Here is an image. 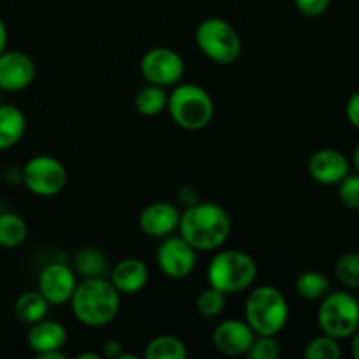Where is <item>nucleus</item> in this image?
<instances>
[{
	"label": "nucleus",
	"mask_w": 359,
	"mask_h": 359,
	"mask_svg": "<svg viewBox=\"0 0 359 359\" xmlns=\"http://www.w3.org/2000/svg\"><path fill=\"white\" fill-rule=\"evenodd\" d=\"M27 116L13 104H0V153L9 151L23 139Z\"/></svg>",
	"instance_id": "a211bd4d"
},
{
	"label": "nucleus",
	"mask_w": 359,
	"mask_h": 359,
	"mask_svg": "<svg viewBox=\"0 0 359 359\" xmlns=\"http://www.w3.org/2000/svg\"><path fill=\"white\" fill-rule=\"evenodd\" d=\"M351 172V161L332 147L318 149L309 160V174L323 186H337Z\"/></svg>",
	"instance_id": "dca6fc26"
},
{
	"label": "nucleus",
	"mask_w": 359,
	"mask_h": 359,
	"mask_svg": "<svg viewBox=\"0 0 359 359\" xmlns=\"http://www.w3.org/2000/svg\"><path fill=\"white\" fill-rule=\"evenodd\" d=\"M337 195H339L340 203L346 209L359 210V174H347L342 181L337 184Z\"/></svg>",
	"instance_id": "cd10ccee"
},
{
	"label": "nucleus",
	"mask_w": 359,
	"mask_h": 359,
	"mask_svg": "<svg viewBox=\"0 0 359 359\" xmlns=\"http://www.w3.org/2000/svg\"><path fill=\"white\" fill-rule=\"evenodd\" d=\"M226 309V294L216 287L209 286L196 298V312L205 319H214L221 316Z\"/></svg>",
	"instance_id": "a878e982"
},
{
	"label": "nucleus",
	"mask_w": 359,
	"mask_h": 359,
	"mask_svg": "<svg viewBox=\"0 0 359 359\" xmlns=\"http://www.w3.org/2000/svg\"><path fill=\"white\" fill-rule=\"evenodd\" d=\"M181 221V210L172 202H153L142 209L139 226L151 238H165L174 235Z\"/></svg>",
	"instance_id": "2eb2a0df"
},
{
	"label": "nucleus",
	"mask_w": 359,
	"mask_h": 359,
	"mask_svg": "<svg viewBox=\"0 0 359 359\" xmlns=\"http://www.w3.org/2000/svg\"><path fill=\"white\" fill-rule=\"evenodd\" d=\"M346 116L347 121L359 130V91L353 93L346 104Z\"/></svg>",
	"instance_id": "7c9ffc66"
},
{
	"label": "nucleus",
	"mask_w": 359,
	"mask_h": 359,
	"mask_svg": "<svg viewBox=\"0 0 359 359\" xmlns=\"http://www.w3.org/2000/svg\"><path fill=\"white\" fill-rule=\"evenodd\" d=\"M48 312L49 302L42 297V293L39 290L25 291V293H21L18 297L16 304H14V314H16V318L28 326L48 318Z\"/></svg>",
	"instance_id": "6ab92c4d"
},
{
	"label": "nucleus",
	"mask_w": 359,
	"mask_h": 359,
	"mask_svg": "<svg viewBox=\"0 0 359 359\" xmlns=\"http://www.w3.org/2000/svg\"><path fill=\"white\" fill-rule=\"evenodd\" d=\"M255 339L256 333L245 319H224L212 333L214 347L224 356H245Z\"/></svg>",
	"instance_id": "4468645a"
},
{
	"label": "nucleus",
	"mask_w": 359,
	"mask_h": 359,
	"mask_svg": "<svg viewBox=\"0 0 359 359\" xmlns=\"http://www.w3.org/2000/svg\"><path fill=\"white\" fill-rule=\"evenodd\" d=\"M77 359H100L102 354H97V353H81L76 356Z\"/></svg>",
	"instance_id": "e433bc0d"
},
{
	"label": "nucleus",
	"mask_w": 359,
	"mask_h": 359,
	"mask_svg": "<svg viewBox=\"0 0 359 359\" xmlns=\"http://www.w3.org/2000/svg\"><path fill=\"white\" fill-rule=\"evenodd\" d=\"M335 276L344 287L359 291V252L347 251L335 262Z\"/></svg>",
	"instance_id": "393cba45"
},
{
	"label": "nucleus",
	"mask_w": 359,
	"mask_h": 359,
	"mask_svg": "<svg viewBox=\"0 0 359 359\" xmlns=\"http://www.w3.org/2000/svg\"><path fill=\"white\" fill-rule=\"evenodd\" d=\"M165 90L167 88H161L149 83L144 88H140L139 93L135 95L137 112H140L142 116H149V118L161 114L167 109L168 100V93Z\"/></svg>",
	"instance_id": "5701e85b"
},
{
	"label": "nucleus",
	"mask_w": 359,
	"mask_h": 359,
	"mask_svg": "<svg viewBox=\"0 0 359 359\" xmlns=\"http://www.w3.org/2000/svg\"><path fill=\"white\" fill-rule=\"evenodd\" d=\"M304 356L307 359H339L342 356V347L339 340L323 333L307 344Z\"/></svg>",
	"instance_id": "bb28decb"
},
{
	"label": "nucleus",
	"mask_w": 359,
	"mask_h": 359,
	"mask_svg": "<svg viewBox=\"0 0 359 359\" xmlns=\"http://www.w3.org/2000/svg\"><path fill=\"white\" fill-rule=\"evenodd\" d=\"M167 111L175 125L196 132L212 121L214 100L209 91L198 84H175L174 90L168 93Z\"/></svg>",
	"instance_id": "39448f33"
},
{
	"label": "nucleus",
	"mask_w": 359,
	"mask_h": 359,
	"mask_svg": "<svg viewBox=\"0 0 359 359\" xmlns=\"http://www.w3.org/2000/svg\"><path fill=\"white\" fill-rule=\"evenodd\" d=\"M23 172V184L32 195L49 198L63 191L67 186L65 165L49 154H37L30 158L21 168Z\"/></svg>",
	"instance_id": "6e6552de"
},
{
	"label": "nucleus",
	"mask_w": 359,
	"mask_h": 359,
	"mask_svg": "<svg viewBox=\"0 0 359 359\" xmlns=\"http://www.w3.org/2000/svg\"><path fill=\"white\" fill-rule=\"evenodd\" d=\"M4 181L7 184H20V182H23V172H21V168H7L4 172Z\"/></svg>",
	"instance_id": "72a5a7b5"
},
{
	"label": "nucleus",
	"mask_w": 359,
	"mask_h": 359,
	"mask_svg": "<svg viewBox=\"0 0 359 359\" xmlns=\"http://www.w3.org/2000/svg\"><path fill=\"white\" fill-rule=\"evenodd\" d=\"M258 276V265L255 258L241 249H223L210 259L207 266L209 286L221 293L237 294L249 290Z\"/></svg>",
	"instance_id": "20e7f679"
},
{
	"label": "nucleus",
	"mask_w": 359,
	"mask_h": 359,
	"mask_svg": "<svg viewBox=\"0 0 359 359\" xmlns=\"http://www.w3.org/2000/svg\"><path fill=\"white\" fill-rule=\"evenodd\" d=\"M184 60L172 48H153L140 60V74L149 84L168 88L175 86L184 76Z\"/></svg>",
	"instance_id": "1a4fd4ad"
},
{
	"label": "nucleus",
	"mask_w": 359,
	"mask_h": 359,
	"mask_svg": "<svg viewBox=\"0 0 359 359\" xmlns=\"http://www.w3.org/2000/svg\"><path fill=\"white\" fill-rule=\"evenodd\" d=\"M69 304L81 325L102 328L111 325L119 314L121 294L107 277H86L77 283Z\"/></svg>",
	"instance_id": "f03ea898"
},
{
	"label": "nucleus",
	"mask_w": 359,
	"mask_h": 359,
	"mask_svg": "<svg viewBox=\"0 0 359 359\" xmlns=\"http://www.w3.org/2000/svg\"><path fill=\"white\" fill-rule=\"evenodd\" d=\"M37 67L34 60L20 49H6L0 53V91L18 93L34 83Z\"/></svg>",
	"instance_id": "f8f14e48"
},
{
	"label": "nucleus",
	"mask_w": 359,
	"mask_h": 359,
	"mask_svg": "<svg viewBox=\"0 0 359 359\" xmlns=\"http://www.w3.org/2000/svg\"><path fill=\"white\" fill-rule=\"evenodd\" d=\"M319 302L318 325L325 335L346 340L358 332L359 300L351 291H330Z\"/></svg>",
	"instance_id": "423d86ee"
},
{
	"label": "nucleus",
	"mask_w": 359,
	"mask_h": 359,
	"mask_svg": "<svg viewBox=\"0 0 359 359\" xmlns=\"http://www.w3.org/2000/svg\"><path fill=\"white\" fill-rule=\"evenodd\" d=\"M347 2H353V0H347Z\"/></svg>",
	"instance_id": "ea45409f"
},
{
	"label": "nucleus",
	"mask_w": 359,
	"mask_h": 359,
	"mask_svg": "<svg viewBox=\"0 0 359 359\" xmlns=\"http://www.w3.org/2000/svg\"><path fill=\"white\" fill-rule=\"evenodd\" d=\"M244 319L256 335L277 337L290 321V305L276 286H259L249 293Z\"/></svg>",
	"instance_id": "7ed1b4c3"
},
{
	"label": "nucleus",
	"mask_w": 359,
	"mask_h": 359,
	"mask_svg": "<svg viewBox=\"0 0 359 359\" xmlns=\"http://www.w3.org/2000/svg\"><path fill=\"white\" fill-rule=\"evenodd\" d=\"M146 359H186L188 347L181 339L172 335H158L147 342L144 349Z\"/></svg>",
	"instance_id": "412c9836"
},
{
	"label": "nucleus",
	"mask_w": 359,
	"mask_h": 359,
	"mask_svg": "<svg viewBox=\"0 0 359 359\" xmlns=\"http://www.w3.org/2000/svg\"><path fill=\"white\" fill-rule=\"evenodd\" d=\"M74 272L81 276V279L86 277H105L107 272V259L104 252L95 248H86L79 251L74 258Z\"/></svg>",
	"instance_id": "b1692460"
},
{
	"label": "nucleus",
	"mask_w": 359,
	"mask_h": 359,
	"mask_svg": "<svg viewBox=\"0 0 359 359\" xmlns=\"http://www.w3.org/2000/svg\"><path fill=\"white\" fill-rule=\"evenodd\" d=\"M77 286V273L72 266L62 262H53L41 270L37 290L49 305H63L70 300Z\"/></svg>",
	"instance_id": "ddd939ff"
},
{
	"label": "nucleus",
	"mask_w": 359,
	"mask_h": 359,
	"mask_svg": "<svg viewBox=\"0 0 359 359\" xmlns=\"http://www.w3.org/2000/svg\"><path fill=\"white\" fill-rule=\"evenodd\" d=\"M358 300H359V297H358Z\"/></svg>",
	"instance_id": "a19ab883"
},
{
	"label": "nucleus",
	"mask_w": 359,
	"mask_h": 359,
	"mask_svg": "<svg viewBox=\"0 0 359 359\" xmlns=\"http://www.w3.org/2000/svg\"><path fill=\"white\" fill-rule=\"evenodd\" d=\"M198 193H196L195 188H189V186H184V188L179 189L177 193V203L179 207L186 209V207L193 205V203L198 202Z\"/></svg>",
	"instance_id": "473e14b6"
},
{
	"label": "nucleus",
	"mask_w": 359,
	"mask_h": 359,
	"mask_svg": "<svg viewBox=\"0 0 359 359\" xmlns=\"http://www.w3.org/2000/svg\"><path fill=\"white\" fill-rule=\"evenodd\" d=\"M351 339H353L351 340V354H353L354 359H359V328Z\"/></svg>",
	"instance_id": "c9c22d12"
},
{
	"label": "nucleus",
	"mask_w": 359,
	"mask_h": 359,
	"mask_svg": "<svg viewBox=\"0 0 359 359\" xmlns=\"http://www.w3.org/2000/svg\"><path fill=\"white\" fill-rule=\"evenodd\" d=\"M7 41H9L7 27H6V23H4L2 18H0V53H4L7 49Z\"/></svg>",
	"instance_id": "f704fd0d"
},
{
	"label": "nucleus",
	"mask_w": 359,
	"mask_h": 359,
	"mask_svg": "<svg viewBox=\"0 0 359 359\" xmlns=\"http://www.w3.org/2000/svg\"><path fill=\"white\" fill-rule=\"evenodd\" d=\"M125 353L123 351V344L116 339H109L105 340L104 346H102V358H109V359H119V356Z\"/></svg>",
	"instance_id": "2f4dec72"
},
{
	"label": "nucleus",
	"mask_w": 359,
	"mask_h": 359,
	"mask_svg": "<svg viewBox=\"0 0 359 359\" xmlns=\"http://www.w3.org/2000/svg\"><path fill=\"white\" fill-rule=\"evenodd\" d=\"M294 287H297L298 297L304 300L319 302L332 291V283L319 270H305L298 276Z\"/></svg>",
	"instance_id": "aec40b11"
},
{
	"label": "nucleus",
	"mask_w": 359,
	"mask_h": 359,
	"mask_svg": "<svg viewBox=\"0 0 359 359\" xmlns=\"http://www.w3.org/2000/svg\"><path fill=\"white\" fill-rule=\"evenodd\" d=\"M297 9L307 18H319L330 9L332 0H293Z\"/></svg>",
	"instance_id": "c756f323"
},
{
	"label": "nucleus",
	"mask_w": 359,
	"mask_h": 359,
	"mask_svg": "<svg viewBox=\"0 0 359 359\" xmlns=\"http://www.w3.org/2000/svg\"><path fill=\"white\" fill-rule=\"evenodd\" d=\"M28 226L16 212L0 214V248L16 249L27 241Z\"/></svg>",
	"instance_id": "4be33fe9"
},
{
	"label": "nucleus",
	"mask_w": 359,
	"mask_h": 359,
	"mask_svg": "<svg viewBox=\"0 0 359 359\" xmlns=\"http://www.w3.org/2000/svg\"><path fill=\"white\" fill-rule=\"evenodd\" d=\"M0 104H2V91H0Z\"/></svg>",
	"instance_id": "58836bf2"
},
{
	"label": "nucleus",
	"mask_w": 359,
	"mask_h": 359,
	"mask_svg": "<svg viewBox=\"0 0 359 359\" xmlns=\"http://www.w3.org/2000/svg\"><path fill=\"white\" fill-rule=\"evenodd\" d=\"M67 339H69V333L65 326L46 318L30 325L27 333L28 347L41 359H65L63 347H65Z\"/></svg>",
	"instance_id": "9b49d317"
},
{
	"label": "nucleus",
	"mask_w": 359,
	"mask_h": 359,
	"mask_svg": "<svg viewBox=\"0 0 359 359\" xmlns=\"http://www.w3.org/2000/svg\"><path fill=\"white\" fill-rule=\"evenodd\" d=\"M245 356L249 359H277L280 356L279 342L272 335H256Z\"/></svg>",
	"instance_id": "c85d7f7f"
},
{
	"label": "nucleus",
	"mask_w": 359,
	"mask_h": 359,
	"mask_svg": "<svg viewBox=\"0 0 359 359\" xmlns=\"http://www.w3.org/2000/svg\"><path fill=\"white\" fill-rule=\"evenodd\" d=\"M353 163H354V167H356V172L359 174V142L356 144V147H354V153H353Z\"/></svg>",
	"instance_id": "4c0bfd02"
},
{
	"label": "nucleus",
	"mask_w": 359,
	"mask_h": 359,
	"mask_svg": "<svg viewBox=\"0 0 359 359\" xmlns=\"http://www.w3.org/2000/svg\"><path fill=\"white\" fill-rule=\"evenodd\" d=\"M179 233L196 251H217L231 233L226 210L216 202H196L181 212Z\"/></svg>",
	"instance_id": "f257e3e1"
},
{
	"label": "nucleus",
	"mask_w": 359,
	"mask_h": 359,
	"mask_svg": "<svg viewBox=\"0 0 359 359\" xmlns=\"http://www.w3.org/2000/svg\"><path fill=\"white\" fill-rule=\"evenodd\" d=\"M156 263L161 272L174 280H182L193 273L196 266V249L179 235L161 238L156 252Z\"/></svg>",
	"instance_id": "9d476101"
},
{
	"label": "nucleus",
	"mask_w": 359,
	"mask_h": 359,
	"mask_svg": "<svg viewBox=\"0 0 359 359\" xmlns=\"http://www.w3.org/2000/svg\"><path fill=\"white\" fill-rule=\"evenodd\" d=\"M195 41L203 56L219 65H231L241 58L242 41L238 32L223 18H205L196 27Z\"/></svg>",
	"instance_id": "0eeeda50"
},
{
	"label": "nucleus",
	"mask_w": 359,
	"mask_h": 359,
	"mask_svg": "<svg viewBox=\"0 0 359 359\" xmlns=\"http://www.w3.org/2000/svg\"><path fill=\"white\" fill-rule=\"evenodd\" d=\"M119 294H137L149 283V269L139 258H125L116 263L109 276Z\"/></svg>",
	"instance_id": "f3484780"
}]
</instances>
